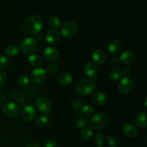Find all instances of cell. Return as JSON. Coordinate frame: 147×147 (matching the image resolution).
Listing matches in <instances>:
<instances>
[{"mask_svg":"<svg viewBox=\"0 0 147 147\" xmlns=\"http://www.w3.org/2000/svg\"><path fill=\"white\" fill-rule=\"evenodd\" d=\"M42 27V20L41 17L36 14L28 16L24 20L22 25L23 32L26 34H34L40 32Z\"/></svg>","mask_w":147,"mask_h":147,"instance_id":"6da1fadb","label":"cell"},{"mask_svg":"<svg viewBox=\"0 0 147 147\" xmlns=\"http://www.w3.org/2000/svg\"><path fill=\"white\" fill-rule=\"evenodd\" d=\"M109 122V115L104 112L97 113L92 116L89 120L90 126L93 129H101L106 127Z\"/></svg>","mask_w":147,"mask_h":147,"instance_id":"7a4b0ae2","label":"cell"},{"mask_svg":"<svg viewBox=\"0 0 147 147\" xmlns=\"http://www.w3.org/2000/svg\"><path fill=\"white\" fill-rule=\"evenodd\" d=\"M96 83L90 78H82L76 83V89L77 92L82 95H88L94 90Z\"/></svg>","mask_w":147,"mask_h":147,"instance_id":"3957f363","label":"cell"},{"mask_svg":"<svg viewBox=\"0 0 147 147\" xmlns=\"http://www.w3.org/2000/svg\"><path fill=\"white\" fill-rule=\"evenodd\" d=\"M78 31V25L74 21H67L60 26V32L67 38L73 37Z\"/></svg>","mask_w":147,"mask_h":147,"instance_id":"277c9868","label":"cell"},{"mask_svg":"<svg viewBox=\"0 0 147 147\" xmlns=\"http://www.w3.org/2000/svg\"><path fill=\"white\" fill-rule=\"evenodd\" d=\"M37 47V42L32 37H27L23 39L20 43V49L25 54H30L34 52Z\"/></svg>","mask_w":147,"mask_h":147,"instance_id":"5b68a950","label":"cell"},{"mask_svg":"<svg viewBox=\"0 0 147 147\" xmlns=\"http://www.w3.org/2000/svg\"><path fill=\"white\" fill-rule=\"evenodd\" d=\"M134 86V80L130 76H125L119 82L118 89L121 93H129L133 90Z\"/></svg>","mask_w":147,"mask_h":147,"instance_id":"8992f818","label":"cell"},{"mask_svg":"<svg viewBox=\"0 0 147 147\" xmlns=\"http://www.w3.org/2000/svg\"><path fill=\"white\" fill-rule=\"evenodd\" d=\"M35 106L39 111L44 113H49L52 109L51 102L46 97L38 98L35 101Z\"/></svg>","mask_w":147,"mask_h":147,"instance_id":"52a82bcc","label":"cell"},{"mask_svg":"<svg viewBox=\"0 0 147 147\" xmlns=\"http://www.w3.org/2000/svg\"><path fill=\"white\" fill-rule=\"evenodd\" d=\"M36 111L34 107L30 105H26L23 106L20 111V116L23 120L26 121H31L36 117Z\"/></svg>","mask_w":147,"mask_h":147,"instance_id":"ba28073f","label":"cell"},{"mask_svg":"<svg viewBox=\"0 0 147 147\" xmlns=\"http://www.w3.org/2000/svg\"><path fill=\"white\" fill-rule=\"evenodd\" d=\"M47 76V72L42 67H36L31 72V80L34 83L44 82Z\"/></svg>","mask_w":147,"mask_h":147,"instance_id":"9c48e42d","label":"cell"},{"mask_svg":"<svg viewBox=\"0 0 147 147\" xmlns=\"http://www.w3.org/2000/svg\"><path fill=\"white\" fill-rule=\"evenodd\" d=\"M2 111L6 116L13 117L19 112V107L14 102H5L2 106Z\"/></svg>","mask_w":147,"mask_h":147,"instance_id":"30bf717a","label":"cell"},{"mask_svg":"<svg viewBox=\"0 0 147 147\" xmlns=\"http://www.w3.org/2000/svg\"><path fill=\"white\" fill-rule=\"evenodd\" d=\"M136 59V53L133 50H124L119 57V60L123 64H130L133 63Z\"/></svg>","mask_w":147,"mask_h":147,"instance_id":"8fae6325","label":"cell"},{"mask_svg":"<svg viewBox=\"0 0 147 147\" xmlns=\"http://www.w3.org/2000/svg\"><path fill=\"white\" fill-rule=\"evenodd\" d=\"M91 57L93 61L98 64H103L106 61V55L100 49H95L91 53Z\"/></svg>","mask_w":147,"mask_h":147,"instance_id":"7c38bea8","label":"cell"},{"mask_svg":"<svg viewBox=\"0 0 147 147\" xmlns=\"http://www.w3.org/2000/svg\"><path fill=\"white\" fill-rule=\"evenodd\" d=\"M84 71L88 76L90 78H96L98 75V68L94 63L88 62L84 66Z\"/></svg>","mask_w":147,"mask_h":147,"instance_id":"4fadbf2b","label":"cell"},{"mask_svg":"<svg viewBox=\"0 0 147 147\" xmlns=\"http://www.w3.org/2000/svg\"><path fill=\"white\" fill-rule=\"evenodd\" d=\"M43 55L47 60L53 61L59 57V52L55 47H47L43 50Z\"/></svg>","mask_w":147,"mask_h":147,"instance_id":"5bb4252c","label":"cell"},{"mask_svg":"<svg viewBox=\"0 0 147 147\" xmlns=\"http://www.w3.org/2000/svg\"><path fill=\"white\" fill-rule=\"evenodd\" d=\"M121 46L122 45L120 40H118V39H113V40H111L108 44V51L109 52L110 54L116 55L120 51L121 49Z\"/></svg>","mask_w":147,"mask_h":147,"instance_id":"9a60e30c","label":"cell"},{"mask_svg":"<svg viewBox=\"0 0 147 147\" xmlns=\"http://www.w3.org/2000/svg\"><path fill=\"white\" fill-rule=\"evenodd\" d=\"M60 34L58 32V31L55 29L49 30L47 32L45 36L46 41L51 45H54L57 43L60 40Z\"/></svg>","mask_w":147,"mask_h":147,"instance_id":"2e32d148","label":"cell"},{"mask_svg":"<svg viewBox=\"0 0 147 147\" xmlns=\"http://www.w3.org/2000/svg\"><path fill=\"white\" fill-rule=\"evenodd\" d=\"M123 132L126 136L133 138L138 134L137 128L134 124L131 123H126L123 126Z\"/></svg>","mask_w":147,"mask_h":147,"instance_id":"e0dca14e","label":"cell"},{"mask_svg":"<svg viewBox=\"0 0 147 147\" xmlns=\"http://www.w3.org/2000/svg\"><path fill=\"white\" fill-rule=\"evenodd\" d=\"M93 102L98 105H103L107 102V96L101 90H96L92 95Z\"/></svg>","mask_w":147,"mask_h":147,"instance_id":"ac0fdd59","label":"cell"},{"mask_svg":"<svg viewBox=\"0 0 147 147\" xmlns=\"http://www.w3.org/2000/svg\"><path fill=\"white\" fill-rule=\"evenodd\" d=\"M135 122L140 128H145L146 126V113L145 111H140L135 116Z\"/></svg>","mask_w":147,"mask_h":147,"instance_id":"d6986e66","label":"cell"},{"mask_svg":"<svg viewBox=\"0 0 147 147\" xmlns=\"http://www.w3.org/2000/svg\"><path fill=\"white\" fill-rule=\"evenodd\" d=\"M57 80L59 83H61L62 85H67L71 83L73 80V76L69 72L63 71L58 75Z\"/></svg>","mask_w":147,"mask_h":147,"instance_id":"ffe728a7","label":"cell"},{"mask_svg":"<svg viewBox=\"0 0 147 147\" xmlns=\"http://www.w3.org/2000/svg\"><path fill=\"white\" fill-rule=\"evenodd\" d=\"M123 76L121 70L119 67H113L109 71V78L113 80H117L120 79Z\"/></svg>","mask_w":147,"mask_h":147,"instance_id":"44dd1931","label":"cell"},{"mask_svg":"<svg viewBox=\"0 0 147 147\" xmlns=\"http://www.w3.org/2000/svg\"><path fill=\"white\" fill-rule=\"evenodd\" d=\"M27 62L32 66H39L42 63V59L39 55L32 54L27 58Z\"/></svg>","mask_w":147,"mask_h":147,"instance_id":"7402d4cb","label":"cell"},{"mask_svg":"<svg viewBox=\"0 0 147 147\" xmlns=\"http://www.w3.org/2000/svg\"><path fill=\"white\" fill-rule=\"evenodd\" d=\"M20 47L15 44L9 45L7 46L5 48V53L8 55H15L18 54L19 52H20Z\"/></svg>","mask_w":147,"mask_h":147,"instance_id":"603a6c76","label":"cell"},{"mask_svg":"<svg viewBox=\"0 0 147 147\" xmlns=\"http://www.w3.org/2000/svg\"><path fill=\"white\" fill-rule=\"evenodd\" d=\"M79 111H80V114L83 116H88L93 114L94 112V108L91 105H84V106H81Z\"/></svg>","mask_w":147,"mask_h":147,"instance_id":"cb8c5ba5","label":"cell"},{"mask_svg":"<svg viewBox=\"0 0 147 147\" xmlns=\"http://www.w3.org/2000/svg\"><path fill=\"white\" fill-rule=\"evenodd\" d=\"M48 24L49 25L51 26L52 27L57 28V27L61 26V20H60V17H57V16H51V17H49L48 19Z\"/></svg>","mask_w":147,"mask_h":147,"instance_id":"d4e9b609","label":"cell"},{"mask_svg":"<svg viewBox=\"0 0 147 147\" xmlns=\"http://www.w3.org/2000/svg\"><path fill=\"white\" fill-rule=\"evenodd\" d=\"M50 117L47 115H41L39 116L36 121V124L40 127H44L50 121Z\"/></svg>","mask_w":147,"mask_h":147,"instance_id":"484cf974","label":"cell"},{"mask_svg":"<svg viewBox=\"0 0 147 147\" xmlns=\"http://www.w3.org/2000/svg\"><path fill=\"white\" fill-rule=\"evenodd\" d=\"M80 135H81V137L83 139H86V140H88L92 138L93 135V131L90 128L88 127H85L83 128V130L80 132Z\"/></svg>","mask_w":147,"mask_h":147,"instance_id":"4316f807","label":"cell"},{"mask_svg":"<svg viewBox=\"0 0 147 147\" xmlns=\"http://www.w3.org/2000/svg\"><path fill=\"white\" fill-rule=\"evenodd\" d=\"M108 142L111 147H118L119 146V138L114 134L109 135V137H108Z\"/></svg>","mask_w":147,"mask_h":147,"instance_id":"83f0119b","label":"cell"},{"mask_svg":"<svg viewBox=\"0 0 147 147\" xmlns=\"http://www.w3.org/2000/svg\"><path fill=\"white\" fill-rule=\"evenodd\" d=\"M106 136L103 134H98L95 137V142L98 146H103L106 142Z\"/></svg>","mask_w":147,"mask_h":147,"instance_id":"f1b7e54d","label":"cell"},{"mask_svg":"<svg viewBox=\"0 0 147 147\" xmlns=\"http://www.w3.org/2000/svg\"><path fill=\"white\" fill-rule=\"evenodd\" d=\"M18 80L19 84H20L21 86H27L29 82H30V79H29V78L24 74L20 75V76L18 77V80Z\"/></svg>","mask_w":147,"mask_h":147,"instance_id":"f546056e","label":"cell"},{"mask_svg":"<svg viewBox=\"0 0 147 147\" xmlns=\"http://www.w3.org/2000/svg\"><path fill=\"white\" fill-rule=\"evenodd\" d=\"M9 64V59L7 56H0V69H4Z\"/></svg>","mask_w":147,"mask_h":147,"instance_id":"4dcf8cb0","label":"cell"},{"mask_svg":"<svg viewBox=\"0 0 147 147\" xmlns=\"http://www.w3.org/2000/svg\"><path fill=\"white\" fill-rule=\"evenodd\" d=\"M58 69V65L55 63H49L46 67V72L49 73H55Z\"/></svg>","mask_w":147,"mask_h":147,"instance_id":"1f68e13d","label":"cell"},{"mask_svg":"<svg viewBox=\"0 0 147 147\" xmlns=\"http://www.w3.org/2000/svg\"><path fill=\"white\" fill-rule=\"evenodd\" d=\"M76 124L78 128H84L86 125V119L83 117L77 118Z\"/></svg>","mask_w":147,"mask_h":147,"instance_id":"d6a6232c","label":"cell"},{"mask_svg":"<svg viewBox=\"0 0 147 147\" xmlns=\"http://www.w3.org/2000/svg\"><path fill=\"white\" fill-rule=\"evenodd\" d=\"M57 146V143L53 139H48L45 141L43 144V147H56Z\"/></svg>","mask_w":147,"mask_h":147,"instance_id":"836d02e7","label":"cell"},{"mask_svg":"<svg viewBox=\"0 0 147 147\" xmlns=\"http://www.w3.org/2000/svg\"><path fill=\"white\" fill-rule=\"evenodd\" d=\"M72 106L75 110H80L82 106V102L79 100H75L72 102Z\"/></svg>","mask_w":147,"mask_h":147,"instance_id":"e575fe53","label":"cell"},{"mask_svg":"<svg viewBox=\"0 0 147 147\" xmlns=\"http://www.w3.org/2000/svg\"><path fill=\"white\" fill-rule=\"evenodd\" d=\"M6 80H7V76H6L5 73L0 70V86L4 85Z\"/></svg>","mask_w":147,"mask_h":147,"instance_id":"d590c367","label":"cell"},{"mask_svg":"<svg viewBox=\"0 0 147 147\" xmlns=\"http://www.w3.org/2000/svg\"><path fill=\"white\" fill-rule=\"evenodd\" d=\"M122 73H123L125 76H129L131 73V68L130 67H129V66H125V67H123Z\"/></svg>","mask_w":147,"mask_h":147,"instance_id":"8d00e7d4","label":"cell"},{"mask_svg":"<svg viewBox=\"0 0 147 147\" xmlns=\"http://www.w3.org/2000/svg\"><path fill=\"white\" fill-rule=\"evenodd\" d=\"M110 62L112 65H117V64H119V63L120 62V60H119V57H116V56H115V57H113L111 58Z\"/></svg>","mask_w":147,"mask_h":147,"instance_id":"74e56055","label":"cell"},{"mask_svg":"<svg viewBox=\"0 0 147 147\" xmlns=\"http://www.w3.org/2000/svg\"><path fill=\"white\" fill-rule=\"evenodd\" d=\"M17 102L19 105L20 106H24L25 104V99L23 97H18L17 98Z\"/></svg>","mask_w":147,"mask_h":147,"instance_id":"f35d334b","label":"cell"},{"mask_svg":"<svg viewBox=\"0 0 147 147\" xmlns=\"http://www.w3.org/2000/svg\"><path fill=\"white\" fill-rule=\"evenodd\" d=\"M26 147H40V146L36 143H30L28 145H27Z\"/></svg>","mask_w":147,"mask_h":147,"instance_id":"ab89813d","label":"cell"},{"mask_svg":"<svg viewBox=\"0 0 147 147\" xmlns=\"http://www.w3.org/2000/svg\"><path fill=\"white\" fill-rule=\"evenodd\" d=\"M42 37V36L41 35V34H40V33H37V38L38 39V40H41Z\"/></svg>","mask_w":147,"mask_h":147,"instance_id":"60d3db41","label":"cell"},{"mask_svg":"<svg viewBox=\"0 0 147 147\" xmlns=\"http://www.w3.org/2000/svg\"><path fill=\"white\" fill-rule=\"evenodd\" d=\"M144 105H145V107H146V98H145L144 99Z\"/></svg>","mask_w":147,"mask_h":147,"instance_id":"b9f144b4","label":"cell"},{"mask_svg":"<svg viewBox=\"0 0 147 147\" xmlns=\"http://www.w3.org/2000/svg\"><path fill=\"white\" fill-rule=\"evenodd\" d=\"M97 147H103V146H98Z\"/></svg>","mask_w":147,"mask_h":147,"instance_id":"7bdbcfd3","label":"cell"},{"mask_svg":"<svg viewBox=\"0 0 147 147\" xmlns=\"http://www.w3.org/2000/svg\"><path fill=\"white\" fill-rule=\"evenodd\" d=\"M0 103H1V102H0Z\"/></svg>","mask_w":147,"mask_h":147,"instance_id":"ee69618b","label":"cell"}]
</instances>
